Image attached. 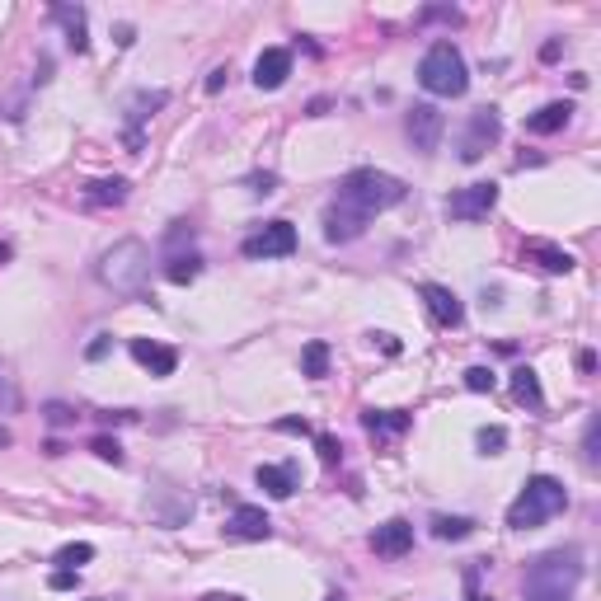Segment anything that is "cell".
Here are the masks:
<instances>
[{
  "label": "cell",
  "mask_w": 601,
  "mask_h": 601,
  "mask_svg": "<svg viewBox=\"0 0 601 601\" xmlns=\"http://www.w3.org/2000/svg\"><path fill=\"white\" fill-rule=\"evenodd\" d=\"M597 418H592V423H587V437H583V451H587V465H597V456H601V451H597Z\"/></svg>",
  "instance_id": "cell-31"
},
{
  "label": "cell",
  "mask_w": 601,
  "mask_h": 601,
  "mask_svg": "<svg viewBox=\"0 0 601 601\" xmlns=\"http://www.w3.org/2000/svg\"><path fill=\"white\" fill-rule=\"evenodd\" d=\"M132 357H137L151 376H174V367H179V353L155 339H132Z\"/></svg>",
  "instance_id": "cell-16"
},
{
  "label": "cell",
  "mask_w": 601,
  "mask_h": 601,
  "mask_svg": "<svg viewBox=\"0 0 601 601\" xmlns=\"http://www.w3.org/2000/svg\"><path fill=\"white\" fill-rule=\"evenodd\" d=\"M52 19L66 29V43L76 47V52H85V47H90V33H85V10H80V5H52Z\"/></svg>",
  "instance_id": "cell-20"
},
{
  "label": "cell",
  "mask_w": 601,
  "mask_h": 601,
  "mask_svg": "<svg viewBox=\"0 0 601 601\" xmlns=\"http://www.w3.org/2000/svg\"><path fill=\"white\" fill-rule=\"evenodd\" d=\"M254 479H259V489L268 498H292V489H296V470H292V465H259Z\"/></svg>",
  "instance_id": "cell-18"
},
{
  "label": "cell",
  "mask_w": 601,
  "mask_h": 601,
  "mask_svg": "<svg viewBox=\"0 0 601 601\" xmlns=\"http://www.w3.org/2000/svg\"><path fill=\"white\" fill-rule=\"evenodd\" d=\"M47 423H57V428H62V423H76V414H71L66 404H47Z\"/></svg>",
  "instance_id": "cell-33"
},
{
  "label": "cell",
  "mask_w": 601,
  "mask_h": 601,
  "mask_svg": "<svg viewBox=\"0 0 601 601\" xmlns=\"http://www.w3.org/2000/svg\"><path fill=\"white\" fill-rule=\"evenodd\" d=\"M85 202L90 207H118V202H127V179H99V184L85 188Z\"/></svg>",
  "instance_id": "cell-23"
},
{
  "label": "cell",
  "mask_w": 601,
  "mask_h": 601,
  "mask_svg": "<svg viewBox=\"0 0 601 601\" xmlns=\"http://www.w3.org/2000/svg\"><path fill=\"white\" fill-rule=\"evenodd\" d=\"M371 550L386 559H400L414 550V526L404 522V517H390L386 526H376V536H371Z\"/></svg>",
  "instance_id": "cell-12"
},
{
  "label": "cell",
  "mask_w": 601,
  "mask_h": 601,
  "mask_svg": "<svg viewBox=\"0 0 601 601\" xmlns=\"http://www.w3.org/2000/svg\"><path fill=\"white\" fill-rule=\"evenodd\" d=\"M226 536L231 540H268L273 536V522L263 517V508H235L231 522H226Z\"/></svg>",
  "instance_id": "cell-17"
},
{
  "label": "cell",
  "mask_w": 601,
  "mask_h": 601,
  "mask_svg": "<svg viewBox=\"0 0 601 601\" xmlns=\"http://www.w3.org/2000/svg\"><path fill=\"white\" fill-rule=\"evenodd\" d=\"M52 587H57V592H71V587H76V569H57L52 573Z\"/></svg>",
  "instance_id": "cell-36"
},
{
  "label": "cell",
  "mask_w": 601,
  "mask_h": 601,
  "mask_svg": "<svg viewBox=\"0 0 601 601\" xmlns=\"http://www.w3.org/2000/svg\"><path fill=\"white\" fill-rule=\"evenodd\" d=\"M292 76V52L287 47H268L259 62H254V85L259 90H282Z\"/></svg>",
  "instance_id": "cell-14"
},
{
  "label": "cell",
  "mask_w": 601,
  "mask_h": 601,
  "mask_svg": "<svg viewBox=\"0 0 601 601\" xmlns=\"http://www.w3.org/2000/svg\"><path fill=\"white\" fill-rule=\"evenodd\" d=\"M465 386L475 390V395H484V390H494V386H498V376H494L489 367H470V371H465Z\"/></svg>",
  "instance_id": "cell-29"
},
{
  "label": "cell",
  "mask_w": 601,
  "mask_h": 601,
  "mask_svg": "<svg viewBox=\"0 0 601 601\" xmlns=\"http://www.w3.org/2000/svg\"><path fill=\"white\" fill-rule=\"evenodd\" d=\"M90 559H94L90 540H76V545H62V550H57V564H62V569H80V564H90Z\"/></svg>",
  "instance_id": "cell-27"
},
{
  "label": "cell",
  "mask_w": 601,
  "mask_h": 601,
  "mask_svg": "<svg viewBox=\"0 0 601 601\" xmlns=\"http://www.w3.org/2000/svg\"><path fill=\"white\" fill-rule=\"evenodd\" d=\"M494 207H498V184H470V188H456L447 198L451 221H484Z\"/></svg>",
  "instance_id": "cell-8"
},
{
  "label": "cell",
  "mask_w": 601,
  "mask_h": 601,
  "mask_svg": "<svg viewBox=\"0 0 601 601\" xmlns=\"http://www.w3.org/2000/svg\"><path fill=\"white\" fill-rule=\"evenodd\" d=\"M512 395H517V404H526V409H545V390H540V376L531 367L512 371Z\"/></svg>",
  "instance_id": "cell-22"
},
{
  "label": "cell",
  "mask_w": 601,
  "mask_h": 601,
  "mask_svg": "<svg viewBox=\"0 0 601 601\" xmlns=\"http://www.w3.org/2000/svg\"><path fill=\"white\" fill-rule=\"evenodd\" d=\"M465 597H470V601H489L484 592H479V569L465 573Z\"/></svg>",
  "instance_id": "cell-37"
},
{
  "label": "cell",
  "mask_w": 601,
  "mask_h": 601,
  "mask_svg": "<svg viewBox=\"0 0 601 601\" xmlns=\"http://www.w3.org/2000/svg\"><path fill=\"white\" fill-rule=\"evenodd\" d=\"M15 404H19L15 386H10V381H5V376H0V409H15Z\"/></svg>",
  "instance_id": "cell-38"
},
{
  "label": "cell",
  "mask_w": 601,
  "mask_h": 601,
  "mask_svg": "<svg viewBox=\"0 0 601 601\" xmlns=\"http://www.w3.org/2000/svg\"><path fill=\"white\" fill-rule=\"evenodd\" d=\"M94 273H99V282H104L108 292L118 296H137L141 287H146V278H151V249L141 245V240H113V245L99 254V263H94Z\"/></svg>",
  "instance_id": "cell-2"
},
{
  "label": "cell",
  "mask_w": 601,
  "mask_h": 601,
  "mask_svg": "<svg viewBox=\"0 0 601 601\" xmlns=\"http://www.w3.org/2000/svg\"><path fill=\"white\" fill-rule=\"evenodd\" d=\"M226 80H231V71H226V66H216L212 76H207V94H221V90H226Z\"/></svg>",
  "instance_id": "cell-34"
},
{
  "label": "cell",
  "mask_w": 601,
  "mask_h": 601,
  "mask_svg": "<svg viewBox=\"0 0 601 601\" xmlns=\"http://www.w3.org/2000/svg\"><path fill=\"white\" fill-rule=\"evenodd\" d=\"M583 583V555L578 550H550L526 569V601H573V587Z\"/></svg>",
  "instance_id": "cell-1"
},
{
  "label": "cell",
  "mask_w": 601,
  "mask_h": 601,
  "mask_svg": "<svg viewBox=\"0 0 601 601\" xmlns=\"http://www.w3.org/2000/svg\"><path fill=\"white\" fill-rule=\"evenodd\" d=\"M94 456L108 465H123V451H118V442H108V437H94Z\"/></svg>",
  "instance_id": "cell-30"
},
{
  "label": "cell",
  "mask_w": 601,
  "mask_h": 601,
  "mask_svg": "<svg viewBox=\"0 0 601 601\" xmlns=\"http://www.w3.org/2000/svg\"><path fill=\"white\" fill-rule=\"evenodd\" d=\"M202 601H245V597H231V592H207Z\"/></svg>",
  "instance_id": "cell-40"
},
{
  "label": "cell",
  "mask_w": 601,
  "mask_h": 601,
  "mask_svg": "<svg viewBox=\"0 0 601 601\" xmlns=\"http://www.w3.org/2000/svg\"><path fill=\"white\" fill-rule=\"evenodd\" d=\"M198 273H202V259H198V254H174L170 268H165V278L179 282V287H184V282H193Z\"/></svg>",
  "instance_id": "cell-25"
},
{
  "label": "cell",
  "mask_w": 601,
  "mask_h": 601,
  "mask_svg": "<svg viewBox=\"0 0 601 601\" xmlns=\"http://www.w3.org/2000/svg\"><path fill=\"white\" fill-rule=\"evenodd\" d=\"M301 371H306L310 381H320L324 371H329V343H306V357H301Z\"/></svg>",
  "instance_id": "cell-26"
},
{
  "label": "cell",
  "mask_w": 601,
  "mask_h": 601,
  "mask_svg": "<svg viewBox=\"0 0 601 601\" xmlns=\"http://www.w3.org/2000/svg\"><path fill=\"white\" fill-rule=\"evenodd\" d=\"M442 132H447V118H442V108L432 104H414L409 113H404V137L414 141V151H437V141H442Z\"/></svg>",
  "instance_id": "cell-7"
},
{
  "label": "cell",
  "mask_w": 601,
  "mask_h": 601,
  "mask_svg": "<svg viewBox=\"0 0 601 601\" xmlns=\"http://www.w3.org/2000/svg\"><path fill=\"white\" fill-rule=\"evenodd\" d=\"M5 259H10V249H5V245H0V263H5Z\"/></svg>",
  "instance_id": "cell-41"
},
{
  "label": "cell",
  "mask_w": 601,
  "mask_h": 601,
  "mask_svg": "<svg viewBox=\"0 0 601 601\" xmlns=\"http://www.w3.org/2000/svg\"><path fill=\"white\" fill-rule=\"evenodd\" d=\"M278 188V174H254L249 179V193H273Z\"/></svg>",
  "instance_id": "cell-32"
},
{
  "label": "cell",
  "mask_w": 601,
  "mask_h": 601,
  "mask_svg": "<svg viewBox=\"0 0 601 601\" xmlns=\"http://www.w3.org/2000/svg\"><path fill=\"white\" fill-rule=\"evenodd\" d=\"M320 456H324V461H329V465H339L343 447H339V442H334V437H320Z\"/></svg>",
  "instance_id": "cell-35"
},
{
  "label": "cell",
  "mask_w": 601,
  "mask_h": 601,
  "mask_svg": "<svg viewBox=\"0 0 601 601\" xmlns=\"http://www.w3.org/2000/svg\"><path fill=\"white\" fill-rule=\"evenodd\" d=\"M475 442H479V456H498V451L508 447V432L503 428H479Z\"/></svg>",
  "instance_id": "cell-28"
},
{
  "label": "cell",
  "mask_w": 601,
  "mask_h": 601,
  "mask_svg": "<svg viewBox=\"0 0 601 601\" xmlns=\"http://www.w3.org/2000/svg\"><path fill=\"white\" fill-rule=\"evenodd\" d=\"M423 301H428V315L437 324H442V329H456V324L465 320V306H461V296L451 292V287H442V282H423Z\"/></svg>",
  "instance_id": "cell-10"
},
{
  "label": "cell",
  "mask_w": 601,
  "mask_h": 601,
  "mask_svg": "<svg viewBox=\"0 0 601 601\" xmlns=\"http://www.w3.org/2000/svg\"><path fill=\"white\" fill-rule=\"evenodd\" d=\"M367 231V216H357L353 207H343V202H329V212H324V240L329 245H348L357 235Z\"/></svg>",
  "instance_id": "cell-11"
},
{
  "label": "cell",
  "mask_w": 601,
  "mask_h": 601,
  "mask_svg": "<svg viewBox=\"0 0 601 601\" xmlns=\"http://www.w3.org/2000/svg\"><path fill=\"white\" fill-rule=\"evenodd\" d=\"M573 118V104H545L540 113H531L526 118V132H536V137H550V132H559V127Z\"/></svg>",
  "instance_id": "cell-21"
},
{
  "label": "cell",
  "mask_w": 601,
  "mask_h": 601,
  "mask_svg": "<svg viewBox=\"0 0 601 601\" xmlns=\"http://www.w3.org/2000/svg\"><path fill=\"white\" fill-rule=\"evenodd\" d=\"M564 508H569V489L555 475H531L522 484V494L512 498L508 526L512 531H531V526H545L550 517H559Z\"/></svg>",
  "instance_id": "cell-3"
},
{
  "label": "cell",
  "mask_w": 601,
  "mask_h": 601,
  "mask_svg": "<svg viewBox=\"0 0 601 601\" xmlns=\"http://www.w3.org/2000/svg\"><path fill=\"white\" fill-rule=\"evenodd\" d=\"M240 249H245V259H287L296 249V231L287 221H268V226L249 235Z\"/></svg>",
  "instance_id": "cell-9"
},
{
  "label": "cell",
  "mask_w": 601,
  "mask_h": 601,
  "mask_svg": "<svg viewBox=\"0 0 601 601\" xmlns=\"http://www.w3.org/2000/svg\"><path fill=\"white\" fill-rule=\"evenodd\" d=\"M522 263H536L540 273H555V278H559V273H573V263H578V259H573L569 249L550 245V240H526V245H522Z\"/></svg>",
  "instance_id": "cell-13"
},
{
  "label": "cell",
  "mask_w": 601,
  "mask_h": 601,
  "mask_svg": "<svg viewBox=\"0 0 601 601\" xmlns=\"http://www.w3.org/2000/svg\"><path fill=\"white\" fill-rule=\"evenodd\" d=\"M498 137H503V118H498V108H475L470 123H465V137H461V160L465 165L484 160L489 146H498Z\"/></svg>",
  "instance_id": "cell-6"
},
{
  "label": "cell",
  "mask_w": 601,
  "mask_h": 601,
  "mask_svg": "<svg viewBox=\"0 0 601 601\" xmlns=\"http://www.w3.org/2000/svg\"><path fill=\"white\" fill-rule=\"evenodd\" d=\"M470 531H475L470 517H432V536L437 540H465Z\"/></svg>",
  "instance_id": "cell-24"
},
{
  "label": "cell",
  "mask_w": 601,
  "mask_h": 601,
  "mask_svg": "<svg viewBox=\"0 0 601 601\" xmlns=\"http://www.w3.org/2000/svg\"><path fill=\"white\" fill-rule=\"evenodd\" d=\"M165 104H170V94H165V90H141V94L127 99V141H132V146H141V123L151 118L155 108H165Z\"/></svg>",
  "instance_id": "cell-15"
},
{
  "label": "cell",
  "mask_w": 601,
  "mask_h": 601,
  "mask_svg": "<svg viewBox=\"0 0 601 601\" xmlns=\"http://www.w3.org/2000/svg\"><path fill=\"white\" fill-rule=\"evenodd\" d=\"M278 428L282 432H310V423H306V418H282Z\"/></svg>",
  "instance_id": "cell-39"
},
{
  "label": "cell",
  "mask_w": 601,
  "mask_h": 601,
  "mask_svg": "<svg viewBox=\"0 0 601 601\" xmlns=\"http://www.w3.org/2000/svg\"><path fill=\"white\" fill-rule=\"evenodd\" d=\"M418 85L428 94H437V99H461L470 90V66H465L461 47L447 43V38L432 43L423 52V62H418Z\"/></svg>",
  "instance_id": "cell-4"
},
{
  "label": "cell",
  "mask_w": 601,
  "mask_h": 601,
  "mask_svg": "<svg viewBox=\"0 0 601 601\" xmlns=\"http://www.w3.org/2000/svg\"><path fill=\"white\" fill-rule=\"evenodd\" d=\"M343 207H353L357 216H376V212H386V207H395V202H404V184L395 179V174L386 170H353L348 179L339 184V198Z\"/></svg>",
  "instance_id": "cell-5"
},
{
  "label": "cell",
  "mask_w": 601,
  "mask_h": 601,
  "mask_svg": "<svg viewBox=\"0 0 601 601\" xmlns=\"http://www.w3.org/2000/svg\"><path fill=\"white\" fill-rule=\"evenodd\" d=\"M362 428L371 437H400V432H409V414H400V409H367Z\"/></svg>",
  "instance_id": "cell-19"
}]
</instances>
